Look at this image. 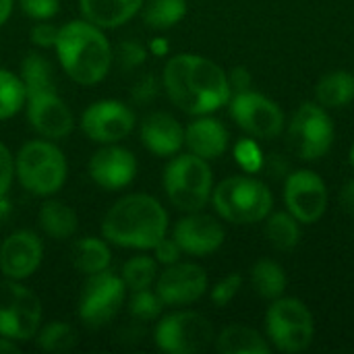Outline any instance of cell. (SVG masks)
<instances>
[{"label": "cell", "instance_id": "6da1fadb", "mask_svg": "<svg viewBox=\"0 0 354 354\" xmlns=\"http://www.w3.org/2000/svg\"><path fill=\"white\" fill-rule=\"evenodd\" d=\"M162 85L170 102L191 116L212 114L232 97L228 73L214 60L189 52L168 58Z\"/></svg>", "mask_w": 354, "mask_h": 354}, {"label": "cell", "instance_id": "7a4b0ae2", "mask_svg": "<svg viewBox=\"0 0 354 354\" xmlns=\"http://www.w3.org/2000/svg\"><path fill=\"white\" fill-rule=\"evenodd\" d=\"M168 234V212L147 193L120 197L102 220V236L120 249L151 251Z\"/></svg>", "mask_w": 354, "mask_h": 354}, {"label": "cell", "instance_id": "3957f363", "mask_svg": "<svg viewBox=\"0 0 354 354\" xmlns=\"http://www.w3.org/2000/svg\"><path fill=\"white\" fill-rule=\"evenodd\" d=\"M54 50L66 77L79 85L102 83L114 62V48L104 29L85 19L60 25Z\"/></svg>", "mask_w": 354, "mask_h": 354}, {"label": "cell", "instance_id": "277c9868", "mask_svg": "<svg viewBox=\"0 0 354 354\" xmlns=\"http://www.w3.org/2000/svg\"><path fill=\"white\" fill-rule=\"evenodd\" d=\"M68 176V164L62 149L50 139L27 141L15 156V178L35 197L56 195Z\"/></svg>", "mask_w": 354, "mask_h": 354}, {"label": "cell", "instance_id": "5b68a950", "mask_svg": "<svg viewBox=\"0 0 354 354\" xmlns=\"http://www.w3.org/2000/svg\"><path fill=\"white\" fill-rule=\"evenodd\" d=\"M164 193L168 201L189 214L201 212L212 201L214 174L209 162L195 153H176L170 158L162 176Z\"/></svg>", "mask_w": 354, "mask_h": 354}, {"label": "cell", "instance_id": "8992f818", "mask_svg": "<svg viewBox=\"0 0 354 354\" xmlns=\"http://www.w3.org/2000/svg\"><path fill=\"white\" fill-rule=\"evenodd\" d=\"M212 203L218 216L230 224H257L272 214L274 197L266 183L253 176H230L212 191Z\"/></svg>", "mask_w": 354, "mask_h": 354}, {"label": "cell", "instance_id": "52a82bcc", "mask_svg": "<svg viewBox=\"0 0 354 354\" xmlns=\"http://www.w3.org/2000/svg\"><path fill=\"white\" fill-rule=\"evenodd\" d=\"M266 332L270 344L280 353H303L315 336L313 315L301 299L280 297L272 301L266 313Z\"/></svg>", "mask_w": 354, "mask_h": 354}, {"label": "cell", "instance_id": "ba28073f", "mask_svg": "<svg viewBox=\"0 0 354 354\" xmlns=\"http://www.w3.org/2000/svg\"><path fill=\"white\" fill-rule=\"evenodd\" d=\"M41 301L21 280H0V336L29 342L41 326Z\"/></svg>", "mask_w": 354, "mask_h": 354}, {"label": "cell", "instance_id": "9c48e42d", "mask_svg": "<svg viewBox=\"0 0 354 354\" xmlns=\"http://www.w3.org/2000/svg\"><path fill=\"white\" fill-rule=\"evenodd\" d=\"M127 286L120 274L104 270L100 274L85 276V282L77 301V315L87 328L108 326L127 301Z\"/></svg>", "mask_w": 354, "mask_h": 354}, {"label": "cell", "instance_id": "30bf717a", "mask_svg": "<svg viewBox=\"0 0 354 354\" xmlns=\"http://www.w3.org/2000/svg\"><path fill=\"white\" fill-rule=\"evenodd\" d=\"M216 340L212 322L197 311H174L158 319L153 342L162 353H203Z\"/></svg>", "mask_w": 354, "mask_h": 354}, {"label": "cell", "instance_id": "8fae6325", "mask_svg": "<svg viewBox=\"0 0 354 354\" xmlns=\"http://www.w3.org/2000/svg\"><path fill=\"white\" fill-rule=\"evenodd\" d=\"M286 135L290 149L301 160L315 162L332 149L336 129L324 106L317 102H305L292 114Z\"/></svg>", "mask_w": 354, "mask_h": 354}, {"label": "cell", "instance_id": "7c38bea8", "mask_svg": "<svg viewBox=\"0 0 354 354\" xmlns=\"http://www.w3.org/2000/svg\"><path fill=\"white\" fill-rule=\"evenodd\" d=\"M232 120L253 139L270 141L284 131V112L282 108L259 91H241L232 93L228 102Z\"/></svg>", "mask_w": 354, "mask_h": 354}, {"label": "cell", "instance_id": "4fadbf2b", "mask_svg": "<svg viewBox=\"0 0 354 354\" xmlns=\"http://www.w3.org/2000/svg\"><path fill=\"white\" fill-rule=\"evenodd\" d=\"M79 124L89 141L108 145L127 139L137 127V116L127 102L97 100L83 110Z\"/></svg>", "mask_w": 354, "mask_h": 354}, {"label": "cell", "instance_id": "5bb4252c", "mask_svg": "<svg viewBox=\"0 0 354 354\" xmlns=\"http://www.w3.org/2000/svg\"><path fill=\"white\" fill-rule=\"evenodd\" d=\"M23 110H25L29 127L41 139L60 141L68 137L75 129V116L68 104L58 95L56 87L27 91Z\"/></svg>", "mask_w": 354, "mask_h": 354}, {"label": "cell", "instance_id": "9a60e30c", "mask_svg": "<svg viewBox=\"0 0 354 354\" xmlns=\"http://www.w3.org/2000/svg\"><path fill=\"white\" fill-rule=\"evenodd\" d=\"M286 209L301 224H315L328 209L326 180L313 170H295L284 180Z\"/></svg>", "mask_w": 354, "mask_h": 354}, {"label": "cell", "instance_id": "2e32d148", "mask_svg": "<svg viewBox=\"0 0 354 354\" xmlns=\"http://www.w3.org/2000/svg\"><path fill=\"white\" fill-rule=\"evenodd\" d=\"M207 274L201 266L176 261L172 266H166V270L158 274L153 290L166 307L180 309L197 303L207 292Z\"/></svg>", "mask_w": 354, "mask_h": 354}, {"label": "cell", "instance_id": "e0dca14e", "mask_svg": "<svg viewBox=\"0 0 354 354\" xmlns=\"http://www.w3.org/2000/svg\"><path fill=\"white\" fill-rule=\"evenodd\" d=\"M89 178L104 191H120L127 189L137 176V158L131 149L108 143L100 145L89 158L87 164Z\"/></svg>", "mask_w": 354, "mask_h": 354}, {"label": "cell", "instance_id": "ac0fdd59", "mask_svg": "<svg viewBox=\"0 0 354 354\" xmlns=\"http://www.w3.org/2000/svg\"><path fill=\"white\" fill-rule=\"evenodd\" d=\"M172 239L178 243L185 255L207 257L224 245L226 230L218 218L201 212H189L185 218L176 222Z\"/></svg>", "mask_w": 354, "mask_h": 354}, {"label": "cell", "instance_id": "d6986e66", "mask_svg": "<svg viewBox=\"0 0 354 354\" xmlns=\"http://www.w3.org/2000/svg\"><path fill=\"white\" fill-rule=\"evenodd\" d=\"M44 259V243L33 230H17L0 243V274L8 280L31 278Z\"/></svg>", "mask_w": 354, "mask_h": 354}, {"label": "cell", "instance_id": "ffe728a7", "mask_svg": "<svg viewBox=\"0 0 354 354\" xmlns=\"http://www.w3.org/2000/svg\"><path fill=\"white\" fill-rule=\"evenodd\" d=\"M139 139L143 147L156 158H172L185 145L183 124L168 112H149L139 124Z\"/></svg>", "mask_w": 354, "mask_h": 354}, {"label": "cell", "instance_id": "44dd1931", "mask_svg": "<svg viewBox=\"0 0 354 354\" xmlns=\"http://www.w3.org/2000/svg\"><path fill=\"white\" fill-rule=\"evenodd\" d=\"M228 129L209 114L197 116L185 127V145L191 153L203 160H218L228 149Z\"/></svg>", "mask_w": 354, "mask_h": 354}, {"label": "cell", "instance_id": "7402d4cb", "mask_svg": "<svg viewBox=\"0 0 354 354\" xmlns=\"http://www.w3.org/2000/svg\"><path fill=\"white\" fill-rule=\"evenodd\" d=\"M145 0H79L81 17L100 29H116L127 25L141 12Z\"/></svg>", "mask_w": 354, "mask_h": 354}, {"label": "cell", "instance_id": "603a6c76", "mask_svg": "<svg viewBox=\"0 0 354 354\" xmlns=\"http://www.w3.org/2000/svg\"><path fill=\"white\" fill-rule=\"evenodd\" d=\"M71 261H73V268L83 276L110 270V263H112L110 243L104 236L102 239L100 236L77 239L71 249Z\"/></svg>", "mask_w": 354, "mask_h": 354}, {"label": "cell", "instance_id": "cb8c5ba5", "mask_svg": "<svg viewBox=\"0 0 354 354\" xmlns=\"http://www.w3.org/2000/svg\"><path fill=\"white\" fill-rule=\"evenodd\" d=\"M37 222H39V228L44 230V234L54 241H66V239L75 236V232L79 228L77 212L68 203L52 199V197L41 203Z\"/></svg>", "mask_w": 354, "mask_h": 354}, {"label": "cell", "instance_id": "d4e9b609", "mask_svg": "<svg viewBox=\"0 0 354 354\" xmlns=\"http://www.w3.org/2000/svg\"><path fill=\"white\" fill-rule=\"evenodd\" d=\"M216 351L220 354H270L272 344L257 330L234 324L216 336Z\"/></svg>", "mask_w": 354, "mask_h": 354}, {"label": "cell", "instance_id": "484cf974", "mask_svg": "<svg viewBox=\"0 0 354 354\" xmlns=\"http://www.w3.org/2000/svg\"><path fill=\"white\" fill-rule=\"evenodd\" d=\"M354 100V75L348 71H332L315 85V102L326 110L344 108Z\"/></svg>", "mask_w": 354, "mask_h": 354}, {"label": "cell", "instance_id": "4316f807", "mask_svg": "<svg viewBox=\"0 0 354 354\" xmlns=\"http://www.w3.org/2000/svg\"><path fill=\"white\" fill-rule=\"evenodd\" d=\"M251 284L255 292L266 301H276L284 295L288 278L284 268L274 259H259L251 268Z\"/></svg>", "mask_w": 354, "mask_h": 354}, {"label": "cell", "instance_id": "83f0119b", "mask_svg": "<svg viewBox=\"0 0 354 354\" xmlns=\"http://www.w3.org/2000/svg\"><path fill=\"white\" fill-rule=\"evenodd\" d=\"M266 236L278 251H292L301 243V222L290 212H276L266 218Z\"/></svg>", "mask_w": 354, "mask_h": 354}, {"label": "cell", "instance_id": "f1b7e54d", "mask_svg": "<svg viewBox=\"0 0 354 354\" xmlns=\"http://www.w3.org/2000/svg\"><path fill=\"white\" fill-rule=\"evenodd\" d=\"M187 15V0H145L141 6L143 23L156 31L178 25Z\"/></svg>", "mask_w": 354, "mask_h": 354}, {"label": "cell", "instance_id": "f546056e", "mask_svg": "<svg viewBox=\"0 0 354 354\" xmlns=\"http://www.w3.org/2000/svg\"><path fill=\"white\" fill-rule=\"evenodd\" d=\"M77 342H79V334L66 322H50L44 328L39 326L35 334V344L44 353H71L77 346Z\"/></svg>", "mask_w": 354, "mask_h": 354}, {"label": "cell", "instance_id": "4dcf8cb0", "mask_svg": "<svg viewBox=\"0 0 354 354\" xmlns=\"http://www.w3.org/2000/svg\"><path fill=\"white\" fill-rule=\"evenodd\" d=\"M120 278L129 292L153 288L158 278V261L149 255H135L124 261L120 270Z\"/></svg>", "mask_w": 354, "mask_h": 354}, {"label": "cell", "instance_id": "1f68e13d", "mask_svg": "<svg viewBox=\"0 0 354 354\" xmlns=\"http://www.w3.org/2000/svg\"><path fill=\"white\" fill-rule=\"evenodd\" d=\"M25 85L21 75L0 68V120H8L17 116L25 108Z\"/></svg>", "mask_w": 354, "mask_h": 354}, {"label": "cell", "instance_id": "d6a6232c", "mask_svg": "<svg viewBox=\"0 0 354 354\" xmlns=\"http://www.w3.org/2000/svg\"><path fill=\"white\" fill-rule=\"evenodd\" d=\"M21 79L25 85V91H37V89H46V87H56L54 81V68L52 62L37 54V52H29L23 62H21Z\"/></svg>", "mask_w": 354, "mask_h": 354}, {"label": "cell", "instance_id": "836d02e7", "mask_svg": "<svg viewBox=\"0 0 354 354\" xmlns=\"http://www.w3.org/2000/svg\"><path fill=\"white\" fill-rule=\"evenodd\" d=\"M127 311L129 315L137 322V324H147V322H156L162 317V311H164V303L162 299L158 297L156 290L151 288H143V290H133L127 301Z\"/></svg>", "mask_w": 354, "mask_h": 354}, {"label": "cell", "instance_id": "e575fe53", "mask_svg": "<svg viewBox=\"0 0 354 354\" xmlns=\"http://www.w3.org/2000/svg\"><path fill=\"white\" fill-rule=\"evenodd\" d=\"M147 46L137 39H122L116 48V58L124 71H135L147 60Z\"/></svg>", "mask_w": 354, "mask_h": 354}, {"label": "cell", "instance_id": "d590c367", "mask_svg": "<svg viewBox=\"0 0 354 354\" xmlns=\"http://www.w3.org/2000/svg\"><path fill=\"white\" fill-rule=\"evenodd\" d=\"M234 158L236 164L245 170V172H257L263 166V156L261 149L257 145V141L251 139H241L234 147Z\"/></svg>", "mask_w": 354, "mask_h": 354}, {"label": "cell", "instance_id": "8d00e7d4", "mask_svg": "<svg viewBox=\"0 0 354 354\" xmlns=\"http://www.w3.org/2000/svg\"><path fill=\"white\" fill-rule=\"evenodd\" d=\"M241 288H243V276L236 274V272H232V274H228L226 278H222V280L212 288V292H209L212 303H214L216 307H226L230 301H234V297L241 292Z\"/></svg>", "mask_w": 354, "mask_h": 354}, {"label": "cell", "instance_id": "74e56055", "mask_svg": "<svg viewBox=\"0 0 354 354\" xmlns=\"http://www.w3.org/2000/svg\"><path fill=\"white\" fill-rule=\"evenodd\" d=\"M158 91H160V83L158 79L151 75V73H145L141 77H137L131 85V102L139 104V106H145V104H151L156 97H158Z\"/></svg>", "mask_w": 354, "mask_h": 354}, {"label": "cell", "instance_id": "f35d334b", "mask_svg": "<svg viewBox=\"0 0 354 354\" xmlns=\"http://www.w3.org/2000/svg\"><path fill=\"white\" fill-rule=\"evenodd\" d=\"M19 8L31 21H50L60 10V0H17Z\"/></svg>", "mask_w": 354, "mask_h": 354}, {"label": "cell", "instance_id": "ab89813d", "mask_svg": "<svg viewBox=\"0 0 354 354\" xmlns=\"http://www.w3.org/2000/svg\"><path fill=\"white\" fill-rule=\"evenodd\" d=\"M58 37V27L50 21H35L29 29V39L37 48H54Z\"/></svg>", "mask_w": 354, "mask_h": 354}, {"label": "cell", "instance_id": "60d3db41", "mask_svg": "<svg viewBox=\"0 0 354 354\" xmlns=\"http://www.w3.org/2000/svg\"><path fill=\"white\" fill-rule=\"evenodd\" d=\"M15 180V156L0 141V197L8 195Z\"/></svg>", "mask_w": 354, "mask_h": 354}, {"label": "cell", "instance_id": "b9f144b4", "mask_svg": "<svg viewBox=\"0 0 354 354\" xmlns=\"http://www.w3.org/2000/svg\"><path fill=\"white\" fill-rule=\"evenodd\" d=\"M151 251H153V259H156L158 263H162V266H172V263L180 261V255H183L178 243H176L172 236H168V234H166Z\"/></svg>", "mask_w": 354, "mask_h": 354}, {"label": "cell", "instance_id": "7bdbcfd3", "mask_svg": "<svg viewBox=\"0 0 354 354\" xmlns=\"http://www.w3.org/2000/svg\"><path fill=\"white\" fill-rule=\"evenodd\" d=\"M228 83H230V89L232 93H241V91H249L251 89V73L245 68V66H236L228 73Z\"/></svg>", "mask_w": 354, "mask_h": 354}, {"label": "cell", "instance_id": "ee69618b", "mask_svg": "<svg viewBox=\"0 0 354 354\" xmlns=\"http://www.w3.org/2000/svg\"><path fill=\"white\" fill-rule=\"evenodd\" d=\"M340 205L344 207V212L354 218V180H348L342 191H340Z\"/></svg>", "mask_w": 354, "mask_h": 354}, {"label": "cell", "instance_id": "f6af8a7d", "mask_svg": "<svg viewBox=\"0 0 354 354\" xmlns=\"http://www.w3.org/2000/svg\"><path fill=\"white\" fill-rule=\"evenodd\" d=\"M147 50L153 54V56H166L168 52H170V44H168V39L166 37H153V39H149V44H147Z\"/></svg>", "mask_w": 354, "mask_h": 354}, {"label": "cell", "instance_id": "bcb514c9", "mask_svg": "<svg viewBox=\"0 0 354 354\" xmlns=\"http://www.w3.org/2000/svg\"><path fill=\"white\" fill-rule=\"evenodd\" d=\"M19 351H21L19 342H15V340H10V338L0 336V354H17Z\"/></svg>", "mask_w": 354, "mask_h": 354}, {"label": "cell", "instance_id": "7dc6e473", "mask_svg": "<svg viewBox=\"0 0 354 354\" xmlns=\"http://www.w3.org/2000/svg\"><path fill=\"white\" fill-rule=\"evenodd\" d=\"M15 8V0H0V27L10 19Z\"/></svg>", "mask_w": 354, "mask_h": 354}, {"label": "cell", "instance_id": "c3c4849f", "mask_svg": "<svg viewBox=\"0 0 354 354\" xmlns=\"http://www.w3.org/2000/svg\"><path fill=\"white\" fill-rule=\"evenodd\" d=\"M348 162H351V166H353L354 170V143L353 147H351V151H348Z\"/></svg>", "mask_w": 354, "mask_h": 354}, {"label": "cell", "instance_id": "681fc988", "mask_svg": "<svg viewBox=\"0 0 354 354\" xmlns=\"http://www.w3.org/2000/svg\"><path fill=\"white\" fill-rule=\"evenodd\" d=\"M0 243H2V239H0Z\"/></svg>", "mask_w": 354, "mask_h": 354}]
</instances>
